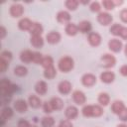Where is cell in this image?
Instances as JSON below:
<instances>
[{"instance_id": "36", "label": "cell", "mask_w": 127, "mask_h": 127, "mask_svg": "<svg viewBox=\"0 0 127 127\" xmlns=\"http://www.w3.org/2000/svg\"><path fill=\"white\" fill-rule=\"evenodd\" d=\"M89 9L91 12H94V13H100L101 12V4L97 1H93L90 3L89 5Z\"/></svg>"}, {"instance_id": "49", "label": "cell", "mask_w": 127, "mask_h": 127, "mask_svg": "<svg viewBox=\"0 0 127 127\" xmlns=\"http://www.w3.org/2000/svg\"><path fill=\"white\" fill-rule=\"evenodd\" d=\"M116 127H127V124L126 123H121V124H118Z\"/></svg>"}, {"instance_id": "35", "label": "cell", "mask_w": 127, "mask_h": 127, "mask_svg": "<svg viewBox=\"0 0 127 127\" xmlns=\"http://www.w3.org/2000/svg\"><path fill=\"white\" fill-rule=\"evenodd\" d=\"M101 6H103V8L107 11H111L115 8V4L113 2V0H103L101 2Z\"/></svg>"}, {"instance_id": "1", "label": "cell", "mask_w": 127, "mask_h": 127, "mask_svg": "<svg viewBox=\"0 0 127 127\" xmlns=\"http://www.w3.org/2000/svg\"><path fill=\"white\" fill-rule=\"evenodd\" d=\"M18 90V85L11 83L8 78H2L0 80V95L1 98L4 97H11L12 94Z\"/></svg>"}, {"instance_id": "4", "label": "cell", "mask_w": 127, "mask_h": 127, "mask_svg": "<svg viewBox=\"0 0 127 127\" xmlns=\"http://www.w3.org/2000/svg\"><path fill=\"white\" fill-rule=\"evenodd\" d=\"M102 66L105 68H111L116 64V58L111 54H104L101 56Z\"/></svg>"}, {"instance_id": "12", "label": "cell", "mask_w": 127, "mask_h": 127, "mask_svg": "<svg viewBox=\"0 0 127 127\" xmlns=\"http://www.w3.org/2000/svg\"><path fill=\"white\" fill-rule=\"evenodd\" d=\"M13 116V109L10 106H4L1 110L0 115V126H3L5 121L9 120Z\"/></svg>"}, {"instance_id": "16", "label": "cell", "mask_w": 127, "mask_h": 127, "mask_svg": "<svg viewBox=\"0 0 127 127\" xmlns=\"http://www.w3.org/2000/svg\"><path fill=\"white\" fill-rule=\"evenodd\" d=\"M70 19H71V17H70V14L68 13V11L62 10V11H59L57 14V21L60 24L67 25L68 23H70Z\"/></svg>"}, {"instance_id": "10", "label": "cell", "mask_w": 127, "mask_h": 127, "mask_svg": "<svg viewBox=\"0 0 127 127\" xmlns=\"http://www.w3.org/2000/svg\"><path fill=\"white\" fill-rule=\"evenodd\" d=\"M108 49L113 53H120L123 49V43L117 38H113L108 42Z\"/></svg>"}, {"instance_id": "15", "label": "cell", "mask_w": 127, "mask_h": 127, "mask_svg": "<svg viewBox=\"0 0 127 127\" xmlns=\"http://www.w3.org/2000/svg\"><path fill=\"white\" fill-rule=\"evenodd\" d=\"M99 79L101 80V82L106 83V84L112 83L115 80V73L113 71H110V70H105V71L100 73Z\"/></svg>"}, {"instance_id": "40", "label": "cell", "mask_w": 127, "mask_h": 127, "mask_svg": "<svg viewBox=\"0 0 127 127\" xmlns=\"http://www.w3.org/2000/svg\"><path fill=\"white\" fill-rule=\"evenodd\" d=\"M119 17H120V20H121L123 23L127 24V8H123V9L120 11Z\"/></svg>"}, {"instance_id": "27", "label": "cell", "mask_w": 127, "mask_h": 127, "mask_svg": "<svg viewBox=\"0 0 127 127\" xmlns=\"http://www.w3.org/2000/svg\"><path fill=\"white\" fill-rule=\"evenodd\" d=\"M98 103L101 106H107L110 103V96L107 92H100L98 94Z\"/></svg>"}, {"instance_id": "51", "label": "cell", "mask_w": 127, "mask_h": 127, "mask_svg": "<svg viewBox=\"0 0 127 127\" xmlns=\"http://www.w3.org/2000/svg\"><path fill=\"white\" fill-rule=\"evenodd\" d=\"M30 127H38V126H36V125H31Z\"/></svg>"}, {"instance_id": "43", "label": "cell", "mask_w": 127, "mask_h": 127, "mask_svg": "<svg viewBox=\"0 0 127 127\" xmlns=\"http://www.w3.org/2000/svg\"><path fill=\"white\" fill-rule=\"evenodd\" d=\"M118 117H119V119L124 123V122H127V107H125L124 108V110L120 113V114H118Z\"/></svg>"}, {"instance_id": "6", "label": "cell", "mask_w": 127, "mask_h": 127, "mask_svg": "<svg viewBox=\"0 0 127 127\" xmlns=\"http://www.w3.org/2000/svg\"><path fill=\"white\" fill-rule=\"evenodd\" d=\"M96 81H97V78L93 73L87 72L81 76V83L85 87H92L96 83Z\"/></svg>"}, {"instance_id": "8", "label": "cell", "mask_w": 127, "mask_h": 127, "mask_svg": "<svg viewBox=\"0 0 127 127\" xmlns=\"http://www.w3.org/2000/svg\"><path fill=\"white\" fill-rule=\"evenodd\" d=\"M13 107L14 109L18 112V113H25L28 111V107H29V103L28 101H26L25 99L19 98L16 99L13 103Z\"/></svg>"}, {"instance_id": "39", "label": "cell", "mask_w": 127, "mask_h": 127, "mask_svg": "<svg viewBox=\"0 0 127 127\" xmlns=\"http://www.w3.org/2000/svg\"><path fill=\"white\" fill-rule=\"evenodd\" d=\"M42 107H43V110H44L45 113H48L49 114V113H52L54 111V108H53V106H52V104H51L50 101H45L43 103Z\"/></svg>"}, {"instance_id": "32", "label": "cell", "mask_w": 127, "mask_h": 127, "mask_svg": "<svg viewBox=\"0 0 127 127\" xmlns=\"http://www.w3.org/2000/svg\"><path fill=\"white\" fill-rule=\"evenodd\" d=\"M41 65L45 68H48V67H51L54 65V59L51 57V56H46L43 58L42 62H41Z\"/></svg>"}, {"instance_id": "14", "label": "cell", "mask_w": 127, "mask_h": 127, "mask_svg": "<svg viewBox=\"0 0 127 127\" xmlns=\"http://www.w3.org/2000/svg\"><path fill=\"white\" fill-rule=\"evenodd\" d=\"M62 39V35L57 31H51L46 35V41L51 45H56L60 43Z\"/></svg>"}, {"instance_id": "5", "label": "cell", "mask_w": 127, "mask_h": 127, "mask_svg": "<svg viewBox=\"0 0 127 127\" xmlns=\"http://www.w3.org/2000/svg\"><path fill=\"white\" fill-rule=\"evenodd\" d=\"M24 6L20 3H14L10 6L9 13L13 18H20L24 14Z\"/></svg>"}, {"instance_id": "9", "label": "cell", "mask_w": 127, "mask_h": 127, "mask_svg": "<svg viewBox=\"0 0 127 127\" xmlns=\"http://www.w3.org/2000/svg\"><path fill=\"white\" fill-rule=\"evenodd\" d=\"M101 41H102V38L100 34L97 32H90L87 36V42L91 47H95V48L98 47L101 44Z\"/></svg>"}, {"instance_id": "28", "label": "cell", "mask_w": 127, "mask_h": 127, "mask_svg": "<svg viewBox=\"0 0 127 127\" xmlns=\"http://www.w3.org/2000/svg\"><path fill=\"white\" fill-rule=\"evenodd\" d=\"M54 110H62L64 108V101L60 97H52L50 100Z\"/></svg>"}, {"instance_id": "25", "label": "cell", "mask_w": 127, "mask_h": 127, "mask_svg": "<svg viewBox=\"0 0 127 127\" xmlns=\"http://www.w3.org/2000/svg\"><path fill=\"white\" fill-rule=\"evenodd\" d=\"M64 32H65V34H66L67 36L73 37V36L77 35V33H78L79 31H78L77 25H75L74 23H68L67 25H65Z\"/></svg>"}, {"instance_id": "50", "label": "cell", "mask_w": 127, "mask_h": 127, "mask_svg": "<svg viewBox=\"0 0 127 127\" xmlns=\"http://www.w3.org/2000/svg\"><path fill=\"white\" fill-rule=\"evenodd\" d=\"M124 54H125V56L127 57V44H126L125 47H124Z\"/></svg>"}, {"instance_id": "33", "label": "cell", "mask_w": 127, "mask_h": 127, "mask_svg": "<svg viewBox=\"0 0 127 127\" xmlns=\"http://www.w3.org/2000/svg\"><path fill=\"white\" fill-rule=\"evenodd\" d=\"M65 7L67 8L68 11H75L79 5V1L77 0H66L64 2Z\"/></svg>"}, {"instance_id": "29", "label": "cell", "mask_w": 127, "mask_h": 127, "mask_svg": "<svg viewBox=\"0 0 127 127\" xmlns=\"http://www.w3.org/2000/svg\"><path fill=\"white\" fill-rule=\"evenodd\" d=\"M57 76V69L56 67L53 65L51 67H48V68H45L44 69V77L47 78V79H53Z\"/></svg>"}, {"instance_id": "34", "label": "cell", "mask_w": 127, "mask_h": 127, "mask_svg": "<svg viewBox=\"0 0 127 127\" xmlns=\"http://www.w3.org/2000/svg\"><path fill=\"white\" fill-rule=\"evenodd\" d=\"M121 29H122V25H120V24H118V23H115V24L111 25V27L109 28V32H110V34H112L113 36L118 37L119 34H120Z\"/></svg>"}, {"instance_id": "38", "label": "cell", "mask_w": 127, "mask_h": 127, "mask_svg": "<svg viewBox=\"0 0 127 127\" xmlns=\"http://www.w3.org/2000/svg\"><path fill=\"white\" fill-rule=\"evenodd\" d=\"M43 58L44 57H43V55L40 52H33V60H32V63L41 64V62H42Z\"/></svg>"}, {"instance_id": "21", "label": "cell", "mask_w": 127, "mask_h": 127, "mask_svg": "<svg viewBox=\"0 0 127 127\" xmlns=\"http://www.w3.org/2000/svg\"><path fill=\"white\" fill-rule=\"evenodd\" d=\"M28 103H29V106H31L32 108H35V109L40 108L43 105L41 98L35 94H31L28 97Z\"/></svg>"}, {"instance_id": "20", "label": "cell", "mask_w": 127, "mask_h": 127, "mask_svg": "<svg viewBox=\"0 0 127 127\" xmlns=\"http://www.w3.org/2000/svg\"><path fill=\"white\" fill-rule=\"evenodd\" d=\"M35 91L39 95H45L48 91V84L45 80H39L35 84Z\"/></svg>"}, {"instance_id": "2", "label": "cell", "mask_w": 127, "mask_h": 127, "mask_svg": "<svg viewBox=\"0 0 127 127\" xmlns=\"http://www.w3.org/2000/svg\"><path fill=\"white\" fill-rule=\"evenodd\" d=\"M81 113L84 117H100L103 114V108L99 104H86L82 107Z\"/></svg>"}, {"instance_id": "48", "label": "cell", "mask_w": 127, "mask_h": 127, "mask_svg": "<svg viewBox=\"0 0 127 127\" xmlns=\"http://www.w3.org/2000/svg\"><path fill=\"white\" fill-rule=\"evenodd\" d=\"M114 2V4H115V6H117V5H122L123 4V1L121 0V1H113Z\"/></svg>"}, {"instance_id": "24", "label": "cell", "mask_w": 127, "mask_h": 127, "mask_svg": "<svg viewBox=\"0 0 127 127\" xmlns=\"http://www.w3.org/2000/svg\"><path fill=\"white\" fill-rule=\"evenodd\" d=\"M20 60L24 64H30L33 60V52L30 50H24L20 54Z\"/></svg>"}, {"instance_id": "47", "label": "cell", "mask_w": 127, "mask_h": 127, "mask_svg": "<svg viewBox=\"0 0 127 127\" xmlns=\"http://www.w3.org/2000/svg\"><path fill=\"white\" fill-rule=\"evenodd\" d=\"M7 34V31H6V28L4 26H1L0 27V39H4L5 36Z\"/></svg>"}, {"instance_id": "45", "label": "cell", "mask_w": 127, "mask_h": 127, "mask_svg": "<svg viewBox=\"0 0 127 127\" xmlns=\"http://www.w3.org/2000/svg\"><path fill=\"white\" fill-rule=\"evenodd\" d=\"M119 37H121L123 40H126L127 41V27L122 26V29H121L120 34H119Z\"/></svg>"}, {"instance_id": "22", "label": "cell", "mask_w": 127, "mask_h": 127, "mask_svg": "<svg viewBox=\"0 0 127 127\" xmlns=\"http://www.w3.org/2000/svg\"><path fill=\"white\" fill-rule=\"evenodd\" d=\"M43 32H44V28H43L42 24L39 22H34L29 31L31 36H42Z\"/></svg>"}, {"instance_id": "11", "label": "cell", "mask_w": 127, "mask_h": 127, "mask_svg": "<svg viewBox=\"0 0 127 127\" xmlns=\"http://www.w3.org/2000/svg\"><path fill=\"white\" fill-rule=\"evenodd\" d=\"M71 88H72V84L68 80H62L58 84V91L63 95L69 94L71 91Z\"/></svg>"}, {"instance_id": "31", "label": "cell", "mask_w": 127, "mask_h": 127, "mask_svg": "<svg viewBox=\"0 0 127 127\" xmlns=\"http://www.w3.org/2000/svg\"><path fill=\"white\" fill-rule=\"evenodd\" d=\"M42 127H54L55 125V119L52 116H45L41 120Z\"/></svg>"}, {"instance_id": "41", "label": "cell", "mask_w": 127, "mask_h": 127, "mask_svg": "<svg viewBox=\"0 0 127 127\" xmlns=\"http://www.w3.org/2000/svg\"><path fill=\"white\" fill-rule=\"evenodd\" d=\"M8 66H9V63L6 62L3 59H0V71L1 72H5L6 69L8 68Z\"/></svg>"}, {"instance_id": "7", "label": "cell", "mask_w": 127, "mask_h": 127, "mask_svg": "<svg viewBox=\"0 0 127 127\" xmlns=\"http://www.w3.org/2000/svg\"><path fill=\"white\" fill-rule=\"evenodd\" d=\"M113 21V17L108 12H100L97 15V22L101 26H109Z\"/></svg>"}, {"instance_id": "37", "label": "cell", "mask_w": 127, "mask_h": 127, "mask_svg": "<svg viewBox=\"0 0 127 127\" xmlns=\"http://www.w3.org/2000/svg\"><path fill=\"white\" fill-rule=\"evenodd\" d=\"M12 58H13V54H12L10 51H8V50L2 51L1 54H0V59H3V60H5V61L8 62V63L12 60Z\"/></svg>"}, {"instance_id": "17", "label": "cell", "mask_w": 127, "mask_h": 127, "mask_svg": "<svg viewBox=\"0 0 127 127\" xmlns=\"http://www.w3.org/2000/svg\"><path fill=\"white\" fill-rule=\"evenodd\" d=\"M64 115L67 120H73L78 116V109L74 105H69L64 110Z\"/></svg>"}, {"instance_id": "42", "label": "cell", "mask_w": 127, "mask_h": 127, "mask_svg": "<svg viewBox=\"0 0 127 127\" xmlns=\"http://www.w3.org/2000/svg\"><path fill=\"white\" fill-rule=\"evenodd\" d=\"M32 124L26 120V119H21L18 121V124H17V127H30Z\"/></svg>"}, {"instance_id": "19", "label": "cell", "mask_w": 127, "mask_h": 127, "mask_svg": "<svg viewBox=\"0 0 127 127\" xmlns=\"http://www.w3.org/2000/svg\"><path fill=\"white\" fill-rule=\"evenodd\" d=\"M78 27V31L82 34H89L91 32V28H92V25L89 21L87 20H83V21H80L77 25Z\"/></svg>"}, {"instance_id": "18", "label": "cell", "mask_w": 127, "mask_h": 127, "mask_svg": "<svg viewBox=\"0 0 127 127\" xmlns=\"http://www.w3.org/2000/svg\"><path fill=\"white\" fill-rule=\"evenodd\" d=\"M125 107L126 106H125V104H124V102L122 100H114L112 102V104H111V111L114 114L118 115L124 110Z\"/></svg>"}, {"instance_id": "46", "label": "cell", "mask_w": 127, "mask_h": 127, "mask_svg": "<svg viewBox=\"0 0 127 127\" xmlns=\"http://www.w3.org/2000/svg\"><path fill=\"white\" fill-rule=\"evenodd\" d=\"M119 72H120L121 75L127 77V64H123V65H121V67L119 68Z\"/></svg>"}, {"instance_id": "3", "label": "cell", "mask_w": 127, "mask_h": 127, "mask_svg": "<svg viewBox=\"0 0 127 127\" xmlns=\"http://www.w3.org/2000/svg\"><path fill=\"white\" fill-rule=\"evenodd\" d=\"M74 66V61L71 57L68 56H64L63 58L60 59V61L58 62V68L59 70H61L62 72H69Z\"/></svg>"}, {"instance_id": "13", "label": "cell", "mask_w": 127, "mask_h": 127, "mask_svg": "<svg viewBox=\"0 0 127 127\" xmlns=\"http://www.w3.org/2000/svg\"><path fill=\"white\" fill-rule=\"evenodd\" d=\"M72 100L74 101V103H76L77 105H83L86 102V96L84 94L83 91L81 90H74L71 94Z\"/></svg>"}, {"instance_id": "23", "label": "cell", "mask_w": 127, "mask_h": 127, "mask_svg": "<svg viewBox=\"0 0 127 127\" xmlns=\"http://www.w3.org/2000/svg\"><path fill=\"white\" fill-rule=\"evenodd\" d=\"M33 23L34 22H32L29 18H22L18 22V28L22 31H30Z\"/></svg>"}, {"instance_id": "30", "label": "cell", "mask_w": 127, "mask_h": 127, "mask_svg": "<svg viewBox=\"0 0 127 127\" xmlns=\"http://www.w3.org/2000/svg\"><path fill=\"white\" fill-rule=\"evenodd\" d=\"M27 73H28V68L25 65L20 64V65H17V66L14 67V74L17 75V76L22 77V76L27 75Z\"/></svg>"}, {"instance_id": "26", "label": "cell", "mask_w": 127, "mask_h": 127, "mask_svg": "<svg viewBox=\"0 0 127 127\" xmlns=\"http://www.w3.org/2000/svg\"><path fill=\"white\" fill-rule=\"evenodd\" d=\"M31 45L36 49H41L44 46V39L42 36H31L30 38Z\"/></svg>"}, {"instance_id": "44", "label": "cell", "mask_w": 127, "mask_h": 127, "mask_svg": "<svg viewBox=\"0 0 127 127\" xmlns=\"http://www.w3.org/2000/svg\"><path fill=\"white\" fill-rule=\"evenodd\" d=\"M59 127H73V125H72V123H71L70 120H67V119H66V120L61 121Z\"/></svg>"}]
</instances>
